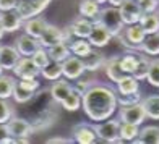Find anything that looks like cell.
<instances>
[{"instance_id": "1", "label": "cell", "mask_w": 159, "mask_h": 144, "mask_svg": "<svg viewBox=\"0 0 159 144\" xmlns=\"http://www.w3.org/2000/svg\"><path fill=\"white\" fill-rule=\"evenodd\" d=\"M117 94L112 88L94 83L83 96V110L93 121H104L117 109Z\"/></svg>"}, {"instance_id": "2", "label": "cell", "mask_w": 159, "mask_h": 144, "mask_svg": "<svg viewBox=\"0 0 159 144\" xmlns=\"http://www.w3.org/2000/svg\"><path fill=\"white\" fill-rule=\"evenodd\" d=\"M30 102H31L30 121L33 123L34 131H41V129H47L49 126H52L59 115L55 113V109H54V105L57 102L50 96V89H39V92L34 94V97Z\"/></svg>"}, {"instance_id": "3", "label": "cell", "mask_w": 159, "mask_h": 144, "mask_svg": "<svg viewBox=\"0 0 159 144\" xmlns=\"http://www.w3.org/2000/svg\"><path fill=\"white\" fill-rule=\"evenodd\" d=\"M98 21H101L109 29V33L114 37H117L125 28V23L119 11V7H106V8H102L98 16Z\"/></svg>"}, {"instance_id": "4", "label": "cell", "mask_w": 159, "mask_h": 144, "mask_svg": "<svg viewBox=\"0 0 159 144\" xmlns=\"http://www.w3.org/2000/svg\"><path fill=\"white\" fill-rule=\"evenodd\" d=\"M146 31L143 29V26L140 23H135V24H128L127 28H124V31H122L117 37L120 39V42L124 44L127 49H140L143 41L146 39Z\"/></svg>"}, {"instance_id": "5", "label": "cell", "mask_w": 159, "mask_h": 144, "mask_svg": "<svg viewBox=\"0 0 159 144\" xmlns=\"http://www.w3.org/2000/svg\"><path fill=\"white\" fill-rule=\"evenodd\" d=\"M98 141L102 142H124L120 138V121L119 120H104L102 123L94 125Z\"/></svg>"}, {"instance_id": "6", "label": "cell", "mask_w": 159, "mask_h": 144, "mask_svg": "<svg viewBox=\"0 0 159 144\" xmlns=\"http://www.w3.org/2000/svg\"><path fill=\"white\" fill-rule=\"evenodd\" d=\"M50 2H52V0H18L15 10L20 13V16L26 21V20L34 18V16H38L39 13H42L49 7Z\"/></svg>"}, {"instance_id": "7", "label": "cell", "mask_w": 159, "mask_h": 144, "mask_svg": "<svg viewBox=\"0 0 159 144\" xmlns=\"http://www.w3.org/2000/svg\"><path fill=\"white\" fill-rule=\"evenodd\" d=\"M7 128H8V133L10 136L16 139H25L34 133V128H33V123L26 118H20V117H11L8 121H7Z\"/></svg>"}, {"instance_id": "8", "label": "cell", "mask_w": 159, "mask_h": 144, "mask_svg": "<svg viewBox=\"0 0 159 144\" xmlns=\"http://www.w3.org/2000/svg\"><path fill=\"white\" fill-rule=\"evenodd\" d=\"M119 117L122 121L127 123H135V125H141L146 120V110L141 102L133 104V105H122V109L119 110Z\"/></svg>"}, {"instance_id": "9", "label": "cell", "mask_w": 159, "mask_h": 144, "mask_svg": "<svg viewBox=\"0 0 159 144\" xmlns=\"http://www.w3.org/2000/svg\"><path fill=\"white\" fill-rule=\"evenodd\" d=\"M119 11L122 15L125 26L140 23V20L143 16V10L138 3V0H124V3L119 7Z\"/></svg>"}, {"instance_id": "10", "label": "cell", "mask_w": 159, "mask_h": 144, "mask_svg": "<svg viewBox=\"0 0 159 144\" xmlns=\"http://www.w3.org/2000/svg\"><path fill=\"white\" fill-rule=\"evenodd\" d=\"M84 63H83V59H80V57H68L65 62H62V73L63 76L67 78V80L70 81H75L78 80L80 76H83L84 75Z\"/></svg>"}, {"instance_id": "11", "label": "cell", "mask_w": 159, "mask_h": 144, "mask_svg": "<svg viewBox=\"0 0 159 144\" xmlns=\"http://www.w3.org/2000/svg\"><path fill=\"white\" fill-rule=\"evenodd\" d=\"M71 138L78 144H94L98 141V134L94 126L88 123H78L71 129Z\"/></svg>"}, {"instance_id": "12", "label": "cell", "mask_w": 159, "mask_h": 144, "mask_svg": "<svg viewBox=\"0 0 159 144\" xmlns=\"http://www.w3.org/2000/svg\"><path fill=\"white\" fill-rule=\"evenodd\" d=\"M114 37V36L109 33V29L101 23V21L94 20V24H93V29H91V34H89V37L88 41L91 42V46L93 47H96V49H101V47H104L109 44V41Z\"/></svg>"}, {"instance_id": "13", "label": "cell", "mask_w": 159, "mask_h": 144, "mask_svg": "<svg viewBox=\"0 0 159 144\" xmlns=\"http://www.w3.org/2000/svg\"><path fill=\"white\" fill-rule=\"evenodd\" d=\"M13 73L20 80H30V78H38L41 75V70L36 67V63L33 62L31 57H21L20 62L16 63V67L13 68Z\"/></svg>"}, {"instance_id": "14", "label": "cell", "mask_w": 159, "mask_h": 144, "mask_svg": "<svg viewBox=\"0 0 159 144\" xmlns=\"http://www.w3.org/2000/svg\"><path fill=\"white\" fill-rule=\"evenodd\" d=\"M21 57L23 55L20 54V50L16 47L0 46V65L3 67V70H13Z\"/></svg>"}, {"instance_id": "15", "label": "cell", "mask_w": 159, "mask_h": 144, "mask_svg": "<svg viewBox=\"0 0 159 144\" xmlns=\"http://www.w3.org/2000/svg\"><path fill=\"white\" fill-rule=\"evenodd\" d=\"M23 18L20 16L16 10H8V11H0V23H2L5 33H15L23 26Z\"/></svg>"}, {"instance_id": "16", "label": "cell", "mask_w": 159, "mask_h": 144, "mask_svg": "<svg viewBox=\"0 0 159 144\" xmlns=\"http://www.w3.org/2000/svg\"><path fill=\"white\" fill-rule=\"evenodd\" d=\"M93 24L94 21H91L89 18H84L80 15L78 18H75L73 21L70 23V31L75 37H81V39H88L89 34H91V29H93Z\"/></svg>"}, {"instance_id": "17", "label": "cell", "mask_w": 159, "mask_h": 144, "mask_svg": "<svg viewBox=\"0 0 159 144\" xmlns=\"http://www.w3.org/2000/svg\"><path fill=\"white\" fill-rule=\"evenodd\" d=\"M39 42H41V46L46 47V49L59 44V42H63V29H60V28H57L54 24H47L42 36L39 37Z\"/></svg>"}, {"instance_id": "18", "label": "cell", "mask_w": 159, "mask_h": 144, "mask_svg": "<svg viewBox=\"0 0 159 144\" xmlns=\"http://www.w3.org/2000/svg\"><path fill=\"white\" fill-rule=\"evenodd\" d=\"M15 44H16V49L20 50V54L23 57H31L36 50L41 47L39 39H36V37H33V36L26 34V33L23 36H20Z\"/></svg>"}, {"instance_id": "19", "label": "cell", "mask_w": 159, "mask_h": 144, "mask_svg": "<svg viewBox=\"0 0 159 144\" xmlns=\"http://www.w3.org/2000/svg\"><path fill=\"white\" fill-rule=\"evenodd\" d=\"M104 70H106V76L109 78L112 83H117L122 76H124V70L120 67V57H111L109 60H106V65H104Z\"/></svg>"}, {"instance_id": "20", "label": "cell", "mask_w": 159, "mask_h": 144, "mask_svg": "<svg viewBox=\"0 0 159 144\" xmlns=\"http://www.w3.org/2000/svg\"><path fill=\"white\" fill-rule=\"evenodd\" d=\"M115 84L119 94H132L140 91V80H136L133 75H124Z\"/></svg>"}, {"instance_id": "21", "label": "cell", "mask_w": 159, "mask_h": 144, "mask_svg": "<svg viewBox=\"0 0 159 144\" xmlns=\"http://www.w3.org/2000/svg\"><path fill=\"white\" fill-rule=\"evenodd\" d=\"M71 89H73V86H71L68 81L57 80V83H54L52 86H50V96L54 97V100L57 104H60L62 100L71 92Z\"/></svg>"}, {"instance_id": "22", "label": "cell", "mask_w": 159, "mask_h": 144, "mask_svg": "<svg viewBox=\"0 0 159 144\" xmlns=\"http://www.w3.org/2000/svg\"><path fill=\"white\" fill-rule=\"evenodd\" d=\"M83 63H84L86 71H98V70H101L106 65V59H104V55L101 52H98V50L93 49L88 55L83 57Z\"/></svg>"}, {"instance_id": "23", "label": "cell", "mask_w": 159, "mask_h": 144, "mask_svg": "<svg viewBox=\"0 0 159 144\" xmlns=\"http://www.w3.org/2000/svg\"><path fill=\"white\" fill-rule=\"evenodd\" d=\"M25 33L26 34H30V36H33V37H36V39H39L41 36H42V33H44V29L47 28V23L42 18H30V20H26L25 21Z\"/></svg>"}, {"instance_id": "24", "label": "cell", "mask_w": 159, "mask_h": 144, "mask_svg": "<svg viewBox=\"0 0 159 144\" xmlns=\"http://www.w3.org/2000/svg\"><path fill=\"white\" fill-rule=\"evenodd\" d=\"M136 144H159V126H144L140 129Z\"/></svg>"}, {"instance_id": "25", "label": "cell", "mask_w": 159, "mask_h": 144, "mask_svg": "<svg viewBox=\"0 0 159 144\" xmlns=\"http://www.w3.org/2000/svg\"><path fill=\"white\" fill-rule=\"evenodd\" d=\"M80 15L89 20H98L101 13V3H98L96 0H81V3L78 7Z\"/></svg>"}, {"instance_id": "26", "label": "cell", "mask_w": 159, "mask_h": 144, "mask_svg": "<svg viewBox=\"0 0 159 144\" xmlns=\"http://www.w3.org/2000/svg\"><path fill=\"white\" fill-rule=\"evenodd\" d=\"M49 55H50V60L54 62H65L68 59V57L71 55V50H70V46L67 44V42H59V44H55L52 47H49Z\"/></svg>"}, {"instance_id": "27", "label": "cell", "mask_w": 159, "mask_h": 144, "mask_svg": "<svg viewBox=\"0 0 159 144\" xmlns=\"http://www.w3.org/2000/svg\"><path fill=\"white\" fill-rule=\"evenodd\" d=\"M140 24L143 26V29L146 31V34L159 33V15H157V11L143 13V16L140 20Z\"/></svg>"}, {"instance_id": "28", "label": "cell", "mask_w": 159, "mask_h": 144, "mask_svg": "<svg viewBox=\"0 0 159 144\" xmlns=\"http://www.w3.org/2000/svg\"><path fill=\"white\" fill-rule=\"evenodd\" d=\"M141 104L146 110L148 118L151 120H159V94H153L148 96L141 100Z\"/></svg>"}, {"instance_id": "29", "label": "cell", "mask_w": 159, "mask_h": 144, "mask_svg": "<svg viewBox=\"0 0 159 144\" xmlns=\"http://www.w3.org/2000/svg\"><path fill=\"white\" fill-rule=\"evenodd\" d=\"M70 50H71V54H73V55L80 57V59H83V57H86L93 50V46H91V42L88 39L76 37L75 41L70 42Z\"/></svg>"}, {"instance_id": "30", "label": "cell", "mask_w": 159, "mask_h": 144, "mask_svg": "<svg viewBox=\"0 0 159 144\" xmlns=\"http://www.w3.org/2000/svg\"><path fill=\"white\" fill-rule=\"evenodd\" d=\"M140 50L146 55H159V33L156 34H148L146 39L143 41V44L140 47Z\"/></svg>"}, {"instance_id": "31", "label": "cell", "mask_w": 159, "mask_h": 144, "mask_svg": "<svg viewBox=\"0 0 159 144\" xmlns=\"http://www.w3.org/2000/svg\"><path fill=\"white\" fill-rule=\"evenodd\" d=\"M41 75L44 76L47 81H57V80H60V76H63V73H62V63L50 60L49 65H46V67L41 70Z\"/></svg>"}, {"instance_id": "32", "label": "cell", "mask_w": 159, "mask_h": 144, "mask_svg": "<svg viewBox=\"0 0 159 144\" xmlns=\"http://www.w3.org/2000/svg\"><path fill=\"white\" fill-rule=\"evenodd\" d=\"M60 105L63 107L65 110H68V112H75V110H78L80 107L83 105V96L78 94L75 89H71V92L62 100Z\"/></svg>"}, {"instance_id": "33", "label": "cell", "mask_w": 159, "mask_h": 144, "mask_svg": "<svg viewBox=\"0 0 159 144\" xmlns=\"http://www.w3.org/2000/svg\"><path fill=\"white\" fill-rule=\"evenodd\" d=\"M138 134H140V125L127 123V121H122L120 123V138H122V141L135 142V139L138 138Z\"/></svg>"}, {"instance_id": "34", "label": "cell", "mask_w": 159, "mask_h": 144, "mask_svg": "<svg viewBox=\"0 0 159 144\" xmlns=\"http://www.w3.org/2000/svg\"><path fill=\"white\" fill-rule=\"evenodd\" d=\"M16 81L11 76L0 75V99H8L13 97V91H15Z\"/></svg>"}, {"instance_id": "35", "label": "cell", "mask_w": 159, "mask_h": 144, "mask_svg": "<svg viewBox=\"0 0 159 144\" xmlns=\"http://www.w3.org/2000/svg\"><path fill=\"white\" fill-rule=\"evenodd\" d=\"M138 54H127L124 57H120V67L124 70L125 75H133L136 70V65H138Z\"/></svg>"}, {"instance_id": "36", "label": "cell", "mask_w": 159, "mask_h": 144, "mask_svg": "<svg viewBox=\"0 0 159 144\" xmlns=\"http://www.w3.org/2000/svg\"><path fill=\"white\" fill-rule=\"evenodd\" d=\"M34 94H36V92L26 89V88H23L20 83H16L15 91H13V99H15L18 104H26V102H30V100L34 97Z\"/></svg>"}, {"instance_id": "37", "label": "cell", "mask_w": 159, "mask_h": 144, "mask_svg": "<svg viewBox=\"0 0 159 144\" xmlns=\"http://www.w3.org/2000/svg\"><path fill=\"white\" fill-rule=\"evenodd\" d=\"M149 65H151V60L148 59V57L140 55L138 65H136V70H135L133 76L136 78V80H140V81L146 80V78H148V71H149Z\"/></svg>"}, {"instance_id": "38", "label": "cell", "mask_w": 159, "mask_h": 144, "mask_svg": "<svg viewBox=\"0 0 159 144\" xmlns=\"http://www.w3.org/2000/svg\"><path fill=\"white\" fill-rule=\"evenodd\" d=\"M31 59H33V62L36 63V67H38L39 70H42L46 67V65H49V62H50V55H49V50L46 49V47H39L36 52L31 55Z\"/></svg>"}, {"instance_id": "39", "label": "cell", "mask_w": 159, "mask_h": 144, "mask_svg": "<svg viewBox=\"0 0 159 144\" xmlns=\"http://www.w3.org/2000/svg\"><path fill=\"white\" fill-rule=\"evenodd\" d=\"M148 83L154 88H159V59L151 60L149 65V71H148Z\"/></svg>"}, {"instance_id": "40", "label": "cell", "mask_w": 159, "mask_h": 144, "mask_svg": "<svg viewBox=\"0 0 159 144\" xmlns=\"http://www.w3.org/2000/svg\"><path fill=\"white\" fill-rule=\"evenodd\" d=\"M141 94L140 91L138 92H132V94H119L117 96V102L120 105H133V104H138L141 102Z\"/></svg>"}, {"instance_id": "41", "label": "cell", "mask_w": 159, "mask_h": 144, "mask_svg": "<svg viewBox=\"0 0 159 144\" xmlns=\"http://www.w3.org/2000/svg\"><path fill=\"white\" fill-rule=\"evenodd\" d=\"M94 83H96V81L89 80V78H81V76H80L78 80H75V83L71 84V86H73V89L78 92V94L84 96V92L88 91V89H89V88H91V86L94 84Z\"/></svg>"}, {"instance_id": "42", "label": "cell", "mask_w": 159, "mask_h": 144, "mask_svg": "<svg viewBox=\"0 0 159 144\" xmlns=\"http://www.w3.org/2000/svg\"><path fill=\"white\" fill-rule=\"evenodd\" d=\"M13 117V109L7 99H0V123H7Z\"/></svg>"}, {"instance_id": "43", "label": "cell", "mask_w": 159, "mask_h": 144, "mask_svg": "<svg viewBox=\"0 0 159 144\" xmlns=\"http://www.w3.org/2000/svg\"><path fill=\"white\" fill-rule=\"evenodd\" d=\"M143 13H153L159 8V0H138Z\"/></svg>"}, {"instance_id": "44", "label": "cell", "mask_w": 159, "mask_h": 144, "mask_svg": "<svg viewBox=\"0 0 159 144\" xmlns=\"http://www.w3.org/2000/svg\"><path fill=\"white\" fill-rule=\"evenodd\" d=\"M18 83L23 86V88L30 89V91H33V92L39 91V88H41V83L38 81V78H30V80H20Z\"/></svg>"}, {"instance_id": "45", "label": "cell", "mask_w": 159, "mask_h": 144, "mask_svg": "<svg viewBox=\"0 0 159 144\" xmlns=\"http://www.w3.org/2000/svg\"><path fill=\"white\" fill-rule=\"evenodd\" d=\"M18 0H0V11H8L16 8Z\"/></svg>"}, {"instance_id": "46", "label": "cell", "mask_w": 159, "mask_h": 144, "mask_svg": "<svg viewBox=\"0 0 159 144\" xmlns=\"http://www.w3.org/2000/svg\"><path fill=\"white\" fill-rule=\"evenodd\" d=\"M71 141H73V138H60V136L47 139L49 144H68V142H71Z\"/></svg>"}, {"instance_id": "47", "label": "cell", "mask_w": 159, "mask_h": 144, "mask_svg": "<svg viewBox=\"0 0 159 144\" xmlns=\"http://www.w3.org/2000/svg\"><path fill=\"white\" fill-rule=\"evenodd\" d=\"M8 128H7V123H0V144H2V141L8 136Z\"/></svg>"}, {"instance_id": "48", "label": "cell", "mask_w": 159, "mask_h": 144, "mask_svg": "<svg viewBox=\"0 0 159 144\" xmlns=\"http://www.w3.org/2000/svg\"><path fill=\"white\" fill-rule=\"evenodd\" d=\"M109 3L112 7H120L122 3H124V0H109Z\"/></svg>"}, {"instance_id": "49", "label": "cell", "mask_w": 159, "mask_h": 144, "mask_svg": "<svg viewBox=\"0 0 159 144\" xmlns=\"http://www.w3.org/2000/svg\"><path fill=\"white\" fill-rule=\"evenodd\" d=\"M3 34H5V29H3V26H2V23H0V39L3 37Z\"/></svg>"}, {"instance_id": "50", "label": "cell", "mask_w": 159, "mask_h": 144, "mask_svg": "<svg viewBox=\"0 0 159 144\" xmlns=\"http://www.w3.org/2000/svg\"><path fill=\"white\" fill-rule=\"evenodd\" d=\"M98 3H106V2H109V0H96Z\"/></svg>"}, {"instance_id": "51", "label": "cell", "mask_w": 159, "mask_h": 144, "mask_svg": "<svg viewBox=\"0 0 159 144\" xmlns=\"http://www.w3.org/2000/svg\"><path fill=\"white\" fill-rule=\"evenodd\" d=\"M0 75H3V67L0 65Z\"/></svg>"}, {"instance_id": "52", "label": "cell", "mask_w": 159, "mask_h": 144, "mask_svg": "<svg viewBox=\"0 0 159 144\" xmlns=\"http://www.w3.org/2000/svg\"><path fill=\"white\" fill-rule=\"evenodd\" d=\"M157 15H159V8H157Z\"/></svg>"}]
</instances>
